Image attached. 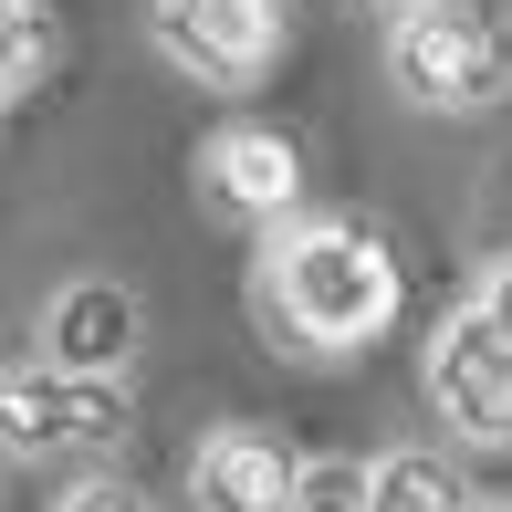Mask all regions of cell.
Listing matches in <instances>:
<instances>
[{"label": "cell", "instance_id": "6da1fadb", "mask_svg": "<svg viewBox=\"0 0 512 512\" xmlns=\"http://www.w3.org/2000/svg\"><path fill=\"white\" fill-rule=\"evenodd\" d=\"M262 314L304 356H356L398 324V262L366 220H283L262 230Z\"/></svg>", "mask_w": 512, "mask_h": 512}, {"label": "cell", "instance_id": "7a4b0ae2", "mask_svg": "<svg viewBox=\"0 0 512 512\" xmlns=\"http://www.w3.org/2000/svg\"><path fill=\"white\" fill-rule=\"evenodd\" d=\"M387 84L418 115H492L512 95V0H429L387 21Z\"/></svg>", "mask_w": 512, "mask_h": 512}, {"label": "cell", "instance_id": "3957f363", "mask_svg": "<svg viewBox=\"0 0 512 512\" xmlns=\"http://www.w3.org/2000/svg\"><path fill=\"white\" fill-rule=\"evenodd\" d=\"M136 429L126 377H74L53 356L0 366V460H95Z\"/></svg>", "mask_w": 512, "mask_h": 512}, {"label": "cell", "instance_id": "277c9868", "mask_svg": "<svg viewBox=\"0 0 512 512\" xmlns=\"http://www.w3.org/2000/svg\"><path fill=\"white\" fill-rule=\"evenodd\" d=\"M147 42L209 95H251L293 42V0H147Z\"/></svg>", "mask_w": 512, "mask_h": 512}, {"label": "cell", "instance_id": "5b68a950", "mask_svg": "<svg viewBox=\"0 0 512 512\" xmlns=\"http://www.w3.org/2000/svg\"><path fill=\"white\" fill-rule=\"evenodd\" d=\"M418 387H429L439 429H450L460 450H512V345H502L471 304H450V314L429 324Z\"/></svg>", "mask_w": 512, "mask_h": 512}, {"label": "cell", "instance_id": "8992f818", "mask_svg": "<svg viewBox=\"0 0 512 512\" xmlns=\"http://www.w3.org/2000/svg\"><path fill=\"white\" fill-rule=\"evenodd\" d=\"M189 178H199V199L220 209V220H241V230H283V220H304V157H293V136L283 126H209L199 136V157H189Z\"/></svg>", "mask_w": 512, "mask_h": 512}, {"label": "cell", "instance_id": "52a82bcc", "mask_svg": "<svg viewBox=\"0 0 512 512\" xmlns=\"http://www.w3.org/2000/svg\"><path fill=\"white\" fill-rule=\"evenodd\" d=\"M136 345H147V304H136L115 272H74V283L42 304V356L74 366V377H126Z\"/></svg>", "mask_w": 512, "mask_h": 512}, {"label": "cell", "instance_id": "ba28073f", "mask_svg": "<svg viewBox=\"0 0 512 512\" xmlns=\"http://www.w3.org/2000/svg\"><path fill=\"white\" fill-rule=\"evenodd\" d=\"M293 439L283 429H209L189 450V512H283L293 502Z\"/></svg>", "mask_w": 512, "mask_h": 512}, {"label": "cell", "instance_id": "9c48e42d", "mask_svg": "<svg viewBox=\"0 0 512 512\" xmlns=\"http://www.w3.org/2000/svg\"><path fill=\"white\" fill-rule=\"evenodd\" d=\"M366 512H492V502L471 492V471H460L450 450H377Z\"/></svg>", "mask_w": 512, "mask_h": 512}, {"label": "cell", "instance_id": "30bf717a", "mask_svg": "<svg viewBox=\"0 0 512 512\" xmlns=\"http://www.w3.org/2000/svg\"><path fill=\"white\" fill-rule=\"evenodd\" d=\"M366 471H377V460L324 450V460H304V471H293V502H283V512H366Z\"/></svg>", "mask_w": 512, "mask_h": 512}, {"label": "cell", "instance_id": "8fae6325", "mask_svg": "<svg viewBox=\"0 0 512 512\" xmlns=\"http://www.w3.org/2000/svg\"><path fill=\"white\" fill-rule=\"evenodd\" d=\"M42 63H53V42H42V21H0V115L42 84Z\"/></svg>", "mask_w": 512, "mask_h": 512}, {"label": "cell", "instance_id": "7c38bea8", "mask_svg": "<svg viewBox=\"0 0 512 512\" xmlns=\"http://www.w3.org/2000/svg\"><path fill=\"white\" fill-rule=\"evenodd\" d=\"M471 314L492 324V335L512 345V251H492V262H481V283H471Z\"/></svg>", "mask_w": 512, "mask_h": 512}, {"label": "cell", "instance_id": "4fadbf2b", "mask_svg": "<svg viewBox=\"0 0 512 512\" xmlns=\"http://www.w3.org/2000/svg\"><path fill=\"white\" fill-rule=\"evenodd\" d=\"M63 512H157L147 492H136V481H74V502Z\"/></svg>", "mask_w": 512, "mask_h": 512}, {"label": "cell", "instance_id": "5bb4252c", "mask_svg": "<svg viewBox=\"0 0 512 512\" xmlns=\"http://www.w3.org/2000/svg\"><path fill=\"white\" fill-rule=\"evenodd\" d=\"M0 21H42V0H0Z\"/></svg>", "mask_w": 512, "mask_h": 512}, {"label": "cell", "instance_id": "9a60e30c", "mask_svg": "<svg viewBox=\"0 0 512 512\" xmlns=\"http://www.w3.org/2000/svg\"><path fill=\"white\" fill-rule=\"evenodd\" d=\"M366 11H387V21H398V11H429V0H366Z\"/></svg>", "mask_w": 512, "mask_h": 512}, {"label": "cell", "instance_id": "2e32d148", "mask_svg": "<svg viewBox=\"0 0 512 512\" xmlns=\"http://www.w3.org/2000/svg\"><path fill=\"white\" fill-rule=\"evenodd\" d=\"M502 512H512V502H502Z\"/></svg>", "mask_w": 512, "mask_h": 512}]
</instances>
